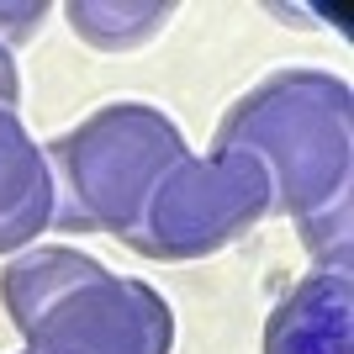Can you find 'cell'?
<instances>
[{
  "mask_svg": "<svg viewBox=\"0 0 354 354\" xmlns=\"http://www.w3.org/2000/svg\"><path fill=\"white\" fill-rule=\"evenodd\" d=\"M212 148L249 153L270 180V212H286L312 254L349 249L354 95L328 69H275L217 122Z\"/></svg>",
  "mask_w": 354,
  "mask_h": 354,
  "instance_id": "cell-1",
  "label": "cell"
},
{
  "mask_svg": "<svg viewBox=\"0 0 354 354\" xmlns=\"http://www.w3.org/2000/svg\"><path fill=\"white\" fill-rule=\"evenodd\" d=\"M21 354H169L175 312L148 281L106 270L69 243H32L0 270Z\"/></svg>",
  "mask_w": 354,
  "mask_h": 354,
  "instance_id": "cell-2",
  "label": "cell"
},
{
  "mask_svg": "<svg viewBox=\"0 0 354 354\" xmlns=\"http://www.w3.org/2000/svg\"><path fill=\"white\" fill-rule=\"evenodd\" d=\"M191 153L185 133L148 101H106L64 138L48 143L53 169V222L122 238L133 227L153 180Z\"/></svg>",
  "mask_w": 354,
  "mask_h": 354,
  "instance_id": "cell-3",
  "label": "cell"
},
{
  "mask_svg": "<svg viewBox=\"0 0 354 354\" xmlns=\"http://www.w3.org/2000/svg\"><path fill=\"white\" fill-rule=\"evenodd\" d=\"M265 217H270V180L249 153H238V148H212L207 159L180 153L153 180L133 227L117 243H127L143 259L191 265V259L233 249Z\"/></svg>",
  "mask_w": 354,
  "mask_h": 354,
  "instance_id": "cell-4",
  "label": "cell"
},
{
  "mask_svg": "<svg viewBox=\"0 0 354 354\" xmlns=\"http://www.w3.org/2000/svg\"><path fill=\"white\" fill-rule=\"evenodd\" d=\"M354 265L349 249L317 254V265L275 301L265 354H354Z\"/></svg>",
  "mask_w": 354,
  "mask_h": 354,
  "instance_id": "cell-5",
  "label": "cell"
},
{
  "mask_svg": "<svg viewBox=\"0 0 354 354\" xmlns=\"http://www.w3.org/2000/svg\"><path fill=\"white\" fill-rule=\"evenodd\" d=\"M53 169L48 148L27 133L21 111H0V254H21L53 227Z\"/></svg>",
  "mask_w": 354,
  "mask_h": 354,
  "instance_id": "cell-6",
  "label": "cell"
},
{
  "mask_svg": "<svg viewBox=\"0 0 354 354\" xmlns=\"http://www.w3.org/2000/svg\"><path fill=\"white\" fill-rule=\"evenodd\" d=\"M74 37H85L90 48L101 53H122V48H138L148 37H159L164 21L175 16V6L164 0H148V6H117V0H74L64 6Z\"/></svg>",
  "mask_w": 354,
  "mask_h": 354,
  "instance_id": "cell-7",
  "label": "cell"
},
{
  "mask_svg": "<svg viewBox=\"0 0 354 354\" xmlns=\"http://www.w3.org/2000/svg\"><path fill=\"white\" fill-rule=\"evenodd\" d=\"M48 6L43 0H16V6H0V48L11 53V48L32 43L37 37V27H43Z\"/></svg>",
  "mask_w": 354,
  "mask_h": 354,
  "instance_id": "cell-8",
  "label": "cell"
},
{
  "mask_svg": "<svg viewBox=\"0 0 354 354\" xmlns=\"http://www.w3.org/2000/svg\"><path fill=\"white\" fill-rule=\"evenodd\" d=\"M0 111H21V74L6 48H0Z\"/></svg>",
  "mask_w": 354,
  "mask_h": 354,
  "instance_id": "cell-9",
  "label": "cell"
}]
</instances>
